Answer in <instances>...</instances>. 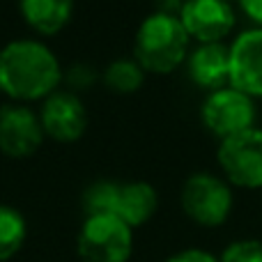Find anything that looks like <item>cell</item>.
<instances>
[{"instance_id":"ac0fdd59","label":"cell","mask_w":262,"mask_h":262,"mask_svg":"<svg viewBox=\"0 0 262 262\" xmlns=\"http://www.w3.org/2000/svg\"><path fill=\"white\" fill-rule=\"evenodd\" d=\"M163 262H219V258L203 249H184V251H177L175 255H170Z\"/></svg>"},{"instance_id":"3957f363","label":"cell","mask_w":262,"mask_h":262,"mask_svg":"<svg viewBox=\"0 0 262 262\" xmlns=\"http://www.w3.org/2000/svg\"><path fill=\"white\" fill-rule=\"evenodd\" d=\"M76 251L81 262H129L134 232L113 214L85 216L78 230Z\"/></svg>"},{"instance_id":"4fadbf2b","label":"cell","mask_w":262,"mask_h":262,"mask_svg":"<svg viewBox=\"0 0 262 262\" xmlns=\"http://www.w3.org/2000/svg\"><path fill=\"white\" fill-rule=\"evenodd\" d=\"M21 16L39 35H55L72 18L74 0H18Z\"/></svg>"},{"instance_id":"277c9868","label":"cell","mask_w":262,"mask_h":262,"mask_svg":"<svg viewBox=\"0 0 262 262\" xmlns=\"http://www.w3.org/2000/svg\"><path fill=\"white\" fill-rule=\"evenodd\" d=\"M180 203L191 221L216 228L226 223L232 212V191L230 184L214 172H193L182 184Z\"/></svg>"},{"instance_id":"9a60e30c","label":"cell","mask_w":262,"mask_h":262,"mask_svg":"<svg viewBox=\"0 0 262 262\" xmlns=\"http://www.w3.org/2000/svg\"><path fill=\"white\" fill-rule=\"evenodd\" d=\"M145 81V69L136 62L134 58H118L106 64L104 69V83L113 92H136Z\"/></svg>"},{"instance_id":"2e32d148","label":"cell","mask_w":262,"mask_h":262,"mask_svg":"<svg viewBox=\"0 0 262 262\" xmlns=\"http://www.w3.org/2000/svg\"><path fill=\"white\" fill-rule=\"evenodd\" d=\"M120 182L113 180H97L83 191L81 207L85 216H99V214H113L115 193H118Z\"/></svg>"},{"instance_id":"30bf717a","label":"cell","mask_w":262,"mask_h":262,"mask_svg":"<svg viewBox=\"0 0 262 262\" xmlns=\"http://www.w3.org/2000/svg\"><path fill=\"white\" fill-rule=\"evenodd\" d=\"M230 85L262 97V28L244 30L230 44Z\"/></svg>"},{"instance_id":"ba28073f","label":"cell","mask_w":262,"mask_h":262,"mask_svg":"<svg viewBox=\"0 0 262 262\" xmlns=\"http://www.w3.org/2000/svg\"><path fill=\"white\" fill-rule=\"evenodd\" d=\"M39 122L46 136L60 143H74L85 134L88 111L81 97L69 90H55L44 99Z\"/></svg>"},{"instance_id":"ffe728a7","label":"cell","mask_w":262,"mask_h":262,"mask_svg":"<svg viewBox=\"0 0 262 262\" xmlns=\"http://www.w3.org/2000/svg\"><path fill=\"white\" fill-rule=\"evenodd\" d=\"M239 7L251 21L258 23V28H262V0H239Z\"/></svg>"},{"instance_id":"e0dca14e","label":"cell","mask_w":262,"mask_h":262,"mask_svg":"<svg viewBox=\"0 0 262 262\" xmlns=\"http://www.w3.org/2000/svg\"><path fill=\"white\" fill-rule=\"evenodd\" d=\"M219 262H262V242L239 239L226 246Z\"/></svg>"},{"instance_id":"9c48e42d","label":"cell","mask_w":262,"mask_h":262,"mask_svg":"<svg viewBox=\"0 0 262 262\" xmlns=\"http://www.w3.org/2000/svg\"><path fill=\"white\" fill-rule=\"evenodd\" d=\"M180 21L186 35L198 39V44H214L235 28V9L228 0H189Z\"/></svg>"},{"instance_id":"8992f818","label":"cell","mask_w":262,"mask_h":262,"mask_svg":"<svg viewBox=\"0 0 262 262\" xmlns=\"http://www.w3.org/2000/svg\"><path fill=\"white\" fill-rule=\"evenodd\" d=\"M200 118L214 136H219L221 140L230 138L239 131L255 127L253 97L244 95L242 90H237L232 85L207 92V97L200 104Z\"/></svg>"},{"instance_id":"6da1fadb","label":"cell","mask_w":262,"mask_h":262,"mask_svg":"<svg viewBox=\"0 0 262 262\" xmlns=\"http://www.w3.org/2000/svg\"><path fill=\"white\" fill-rule=\"evenodd\" d=\"M62 78L55 53L39 39H12L0 49V92L12 101L46 99Z\"/></svg>"},{"instance_id":"7a4b0ae2","label":"cell","mask_w":262,"mask_h":262,"mask_svg":"<svg viewBox=\"0 0 262 262\" xmlns=\"http://www.w3.org/2000/svg\"><path fill=\"white\" fill-rule=\"evenodd\" d=\"M189 39L180 16L152 12L140 21L134 37V60L154 74L177 69L189 55Z\"/></svg>"},{"instance_id":"d6986e66","label":"cell","mask_w":262,"mask_h":262,"mask_svg":"<svg viewBox=\"0 0 262 262\" xmlns=\"http://www.w3.org/2000/svg\"><path fill=\"white\" fill-rule=\"evenodd\" d=\"M92 78H95V74H92V69L88 67V64H72V67H69L67 81L72 88H85Z\"/></svg>"},{"instance_id":"44dd1931","label":"cell","mask_w":262,"mask_h":262,"mask_svg":"<svg viewBox=\"0 0 262 262\" xmlns=\"http://www.w3.org/2000/svg\"><path fill=\"white\" fill-rule=\"evenodd\" d=\"M154 3H157V12L170 14V16H180L189 0H154Z\"/></svg>"},{"instance_id":"5bb4252c","label":"cell","mask_w":262,"mask_h":262,"mask_svg":"<svg viewBox=\"0 0 262 262\" xmlns=\"http://www.w3.org/2000/svg\"><path fill=\"white\" fill-rule=\"evenodd\" d=\"M26 216L12 205H0V262H7L26 244Z\"/></svg>"},{"instance_id":"5b68a950","label":"cell","mask_w":262,"mask_h":262,"mask_svg":"<svg viewBox=\"0 0 262 262\" xmlns=\"http://www.w3.org/2000/svg\"><path fill=\"white\" fill-rule=\"evenodd\" d=\"M216 159L223 175L230 184L242 189L262 186V129L251 127L246 131L223 138L216 149Z\"/></svg>"},{"instance_id":"7c38bea8","label":"cell","mask_w":262,"mask_h":262,"mask_svg":"<svg viewBox=\"0 0 262 262\" xmlns=\"http://www.w3.org/2000/svg\"><path fill=\"white\" fill-rule=\"evenodd\" d=\"M157 207H159V195L152 184H147V182H124V184H118V193H115V203H113V216L124 221L131 230L147 223L154 216Z\"/></svg>"},{"instance_id":"7402d4cb","label":"cell","mask_w":262,"mask_h":262,"mask_svg":"<svg viewBox=\"0 0 262 262\" xmlns=\"http://www.w3.org/2000/svg\"><path fill=\"white\" fill-rule=\"evenodd\" d=\"M228 3H232V0H228Z\"/></svg>"},{"instance_id":"8fae6325","label":"cell","mask_w":262,"mask_h":262,"mask_svg":"<svg viewBox=\"0 0 262 262\" xmlns=\"http://www.w3.org/2000/svg\"><path fill=\"white\" fill-rule=\"evenodd\" d=\"M186 72L195 85L207 92L230 85V46L223 41L198 44L186 55Z\"/></svg>"},{"instance_id":"52a82bcc","label":"cell","mask_w":262,"mask_h":262,"mask_svg":"<svg viewBox=\"0 0 262 262\" xmlns=\"http://www.w3.org/2000/svg\"><path fill=\"white\" fill-rule=\"evenodd\" d=\"M39 113L26 104L9 101L0 106V152L7 157H30L44 140Z\"/></svg>"}]
</instances>
